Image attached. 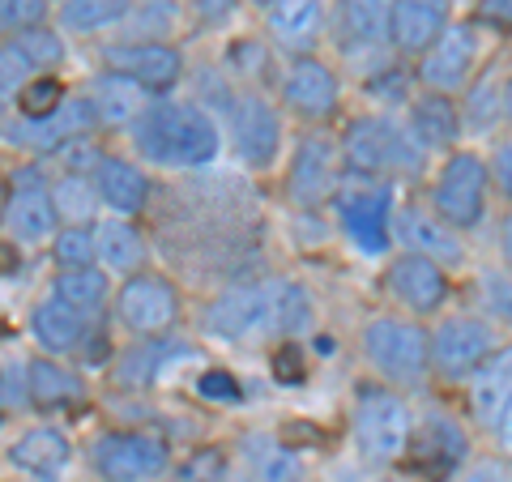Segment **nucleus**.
<instances>
[{
  "instance_id": "nucleus-47",
  "label": "nucleus",
  "mask_w": 512,
  "mask_h": 482,
  "mask_svg": "<svg viewBox=\"0 0 512 482\" xmlns=\"http://www.w3.org/2000/svg\"><path fill=\"white\" fill-rule=\"evenodd\" d=\"M274 376H278V384H303V376H308L303 350H299V342H291V337H286L274 355Z\"/></svg>"
},
{
  "instance_id": "nucleus-46",
  "label": "nucleus",
  "mask_w": 512,
  "mask_h": 482,
  "mask_svg": "<svg viewBox=\"0 0 512 482\" xmlns=\"http://www.w3.org/2000/svg\"><path fill=\"white\" fill-rule=\"evenodd\" d=\"M43 13H47V0H0V22H5L9 35L43 26Z\"/></svg>"
},
{
  "instance_id": "nucleus-48",
  "label": "nucleus",
  "mask_w": 512,
  "mask_h": 482,
  "mask_svg": "<svg viewBox=\"0 0 512 482\" xmlns=\"http://www.w3.org/2000/svg\"><path fill=\"white\" fill-rule=\"evenodd\" d=\"M197 389H201V397H210V401H239V384H235L231 372H205L197 380Z\"/></svg>"
},
{
  "instance_id": "nucleus-49",
  "label": "nucleus",
  "mask_w": 512,
  "mask_h": 482,
  "mask_svg": "<svg viewBox=\"0 0 512 482\" xmlns=\"http://www.w3.org/2000/svg\"><path fill=\"white\" fill-rule=\"evenodd\" d=\"M478 22L512 35V0H478Z\"/></svg>"
},
{
  "instance_id": "nucleus-45",
  "label": "nucleus",
  "mask_w": 512,
  "mask_h": 482,
  "mask_svg": "<svg viewBox=\"0 0 512 482\" xmlns=\"http://www.w3.org/2000/svg\"><path fill=\"white\" fill-rule=\"evenodd\" d=\"M0 406L5 414H18L30 401V363H18V359H5V380H0Z\"/></svg>"
},
{
  "instance_id": "nucleus-9",
  "label": "nucleus",
  "mask_w": 512,
  "mask_h": 482,
  "mask_svg": "<svg viewBox=\"0 0 512 482\" xmlns=\"http://www.w3.org/2000/svg\"><path fill=\"white\" fill-rule=\"evenodd\" d=\"M5 235H9V244H22V248H43L60 235L52 184H43V175L35 167H18V175L9 180Z\"/></svg>"
},
{
  "instance_id": "nucleus-32",
  "label": "nucleus",
  "mask_w": 512,
  "mask_h": 482,
  "mask_svg": "<svg viewBox=\"0 0 512 482\" xmlns=\"http://www.w3.org/2000/svg\"><path fill=\"white\" fill-rule=\"evenodd\" d=\"M99 261H103V269L133 278V273H141V265H146V239H141V231L128 218H120V214L107 218L99 227Z\"/></svg>"
},
{
  "instance_id": "nucleus-3",
  "label": "nucleus",
  "mask_w": 512,
  "mask_h": 482,
  "mask_svg": "<svg viewBox=\"0 0 512 482\" xmlns=\"http://www.w3.org/2000/svg\"><path fill=\"white\" fill-rule=\"evenodd\" d=\"M363 355L393 389H419L431 372V333L406 316H372L363 325Z\"/></svg>"
},
{
  "instance_id": "nucleus-43",
  "label": "nucleus",
  "mask_w": 512,
  "mask_h": 482,
  "mask_svg": "<svg viewBox=\"0 0 512 482\" xmlns=\"http://www.w3.org/2000/svg\"><path fill=\"white\" fill-rule=\"evenodd\" d=\"M30 77H39V73H35V64H30V60L22 56V47L9 39L5 47H0V94H5V103L18 99L22 86L30 82Z\"/></svg>"
},
{
  "instance_id": "nucleus-54",
  "label": "nucleus",
  "mask_w": 512,
  "mask_h": 482,
  "mask_svg": "<svg viewBox=\"0 0 512 482\" xmlns=\"http://www.w3.org/2000/svg\"><path fill=\"white\" fill-rule=\"evenodd\" d=\"M504 261H508V269H512V214L504 218Z\"/></svg>"
},
{
  "instance_id": "nucleus-1",
  "label": "nucleus",
  "mask_w": 512,
  "mask_h": 482,
  "mask_svg": "<svg viewBox=\"0 0 512 482\" xmlns=\"http://www.w3.org/2000/svg\"><path fill=\"white\" fill-rule=\"evenodd\" d=\"M133 150L150 167H205L218 158V124L201 103H150L128 124Z\"/></svg>"
},
{
  "instance_id": "nucleus-57",
  "label": "nucleus",
  "mask_w": 512,
  "mask_h": 482,
  "mask_svg": "<svg viewBox=\"0 0 512 482\" xmlns=\"http://www.w3.org/2000/svg\"><path fill=\"white\" fill-rule=\"evenodd\" d=\"M256 5H265V9H274V5H282V0H256Z\"/></svg>"
},
{
  "instance_id": "nucleus-18",
  "label": "nucleus",
  "mask_w": 512,
  "mask_h": 482,
  "mask_svg": "<svg viewBox=\"0 0 512 482\" xmlns=\"http://www.w3.org/2000/svg\"><path fill=\"white\" fill-rule=\"evenodd\" d=\"M338 99H342L338 73L312 56H299L282 77V103L291 107L299 120H312V124L329 120L333 111H338Z\"/></svg>"
},
{
  "instance_id": "nucleus-11",
  "label": "nucleus",
  "mask_w": 512,
  "mask_h": 482,
  "mask_svg": "<svg viewBox=\"0 0 512 482\" xmlns=\"http://www.w3.org/2000/svg\"><path fill=\"white\" fill-rule=\"evenodd\" d=\"M342 150L333 146L325 133H308L299 137V146L291 154V171H286V197L303 210L325 205L338 192V175H342Z\"/></svg>"
},
{
  "instance_id": "nucleus-35",
  "label": "nucleus",
  "mask_w": 512,
  "mask_h": 482,
  "mask_svg": "<svg viewBox=\"0 0 512 482\" xmlns=\"http://www.w3.org/2000/svg\"><path fill=\"white\" fill-rule=\"evenodd\" d=\"M171 355H180V346H171V342H141L133 350H124L120 363H116V384H124V389L154 384V376L163 372V363Z\"/></svg>"
},
{
  "instance_id": "nucleus-8",
  "label": "nucleus",
  "mask_w": 512,
  "mask_h": 482,
  "mask_svg": "<svg viewBox=\"0 0 512 482\" xmlns=\"http://www.w3.org/2000/svg\"><path fill=\"white\" fill-rule=\"evenodd\" d=\"M495 325L483 316H444L436 329H431V372L440 380L457 384V380H470L478 367H483L495 355Z\"/></svg>"
},
{
  "instance_id": "nucleus-5",
  "label": "nucleus",
  "mask_w": 512,
  "mask_h": 482,
  "mask_svg": "<svg viewBox=\"0 0 512 482\" xmlns=\"http://www.w3.org/2000/svg\"><path fill=\"white\" fill-rule=\"evenodd\" d=\"M90 470L99 482H158L171 470V448L150 431H107L90 444Z\"/></svg>"
},
{
  "instance_id": "nucleus-42",
  "label": "nucleus",
  "mask_w": 512,
  "mask_h": 482,
  "mask_svg": "<svg viewBox=\"0 0 512 482\" xmlns=\"http://www.w3.org/2000/svg\"><path fill=\"white\" fill-rule=\"evenodd\" d=\"M9 39L22 47V56L35 64V69H56V64L64 60V43H60V35H52L47 26L18 30V35H9Z\"/></svg>"
},
{
  "instance_id": "nucleus-51",
  "label": "nucleus",
  "mask_w": 512,
  "mask_h": 482,
  "mask_svg": "<svg viewBox=\"0 0 512 482\" xmlns=\"http://www.w3.org/2000/svg\"><path fill=\"white\" fill-rule=\"evenodd\" d=\"M192 13H197L205 26H218L235 13V0H192Z\"/></svg>"
},
{
  "instance_id": "nucleus-37",
  "label": "nucleus",
  "mask_w": 512,
  "mask_h": 482,
  "mask_svg": "<svg viewBox=\"0 0 512 482\" xmlns=\"http://www.w3.org/2000/svg\"><path fill=\"white\" fill-rule=\"evenodd\" d=\"M312 325V299H308V291H303L299 282H282V286H274V333H282V337H295Z\"/></svg>"
},
{
  "instance_id": "nucleus-16",
  "label": "nucleus",
  "mask_w": 512,
  "mask_h": 482,
  "mask_svg": "<svg viewBox=\"0 0 512 482\" xmlns=\"http://www.w3.org/2000/svg\"><path fill=\"white\" fill-rule=\"evenodd\" d=\"M103 64L111 73L133 77L137 86H146L150 94L171 90L184 77V56L171 43L158 39H128V43H111L103 47Z\"/></svg>"
},
{
  "instance_id": "nucleus-36",
  "label": "nucleus",
  "mask_w": 512,
  "mask_h": 482,
  "mask_svg": "<svg viewBox=\"0 0 512 482\" xmlns=\"http://www.w3.org/2000/svg\"><path fill=\"white\" fill-rule=\"evenodd\" d=\"M128 5H133V0H64L60 18L69 30H77V35H90V30L116 26L128 13Z\"/></svg>"
},
{
  "instance_id": "nucleus-30",
  "label": "nucleus",
  "mask_w": 512,
  "mask_h": 482,
  "mask_svg": "<svg viewBox=\"0 0 512 482\" xmlns=\"http://www.w3.org/2000/svg\"><path fill=\"white\" fill-rule=\"evenodd\" d=\"M30 401H35V410L77 406V401H86V384L77 372L56 363V355H43L30 363Z\"/></svg>"
},
{
  "instance_id": "nucleus-55",
  "label": "nucleus",
  "mask_w": 512,
  "mask_h": 482,
  "mask_svg": "<svg viewBox=\"0 0 512 482\" xmlns=\"http://www.w3.org/2000/svg\"><path fill=\"white\" fill-rule=\"evenodd\" d=\"M504 120L512 124V77H508V82H504Z\"/></svg>"
},
{
  "instance_id": "nucleus-28",
  "label": "nucleus",
  "mask_w": 512,
  "mask_h": 482,
  "mask_svg": "<svg viewBox=\"0 0 512 482\" xmlns=\"http://www.w3.org/2000/svg\"><path fill=\"white\" fill-rule=\"evenodd\" d=\"M90 103H94V116H99V128H120V124H133L141 111H146V86H137L133 77L124 73H99L94 82L86 86Z\"/></svg>"
},
{
  "instance_id": "nucleus-17",
  "label": "nucleus",
  "mask_w": 512,
  "mask_h": 482,
  "mask_svg": "<svg viewBox=\"0 0 512 482\" xmlns=\"http://www.w3.org/2000/svg\"><path fill=\"white\" fill-rule=\"evenodd\" d=\"M384 286L389 295L402 303L414 316H431L440 312V303L448 299V273L440 261H431L423 252H402L384 273Z\"/></svg>"
},
{
  "instance_id": "nucleus-22",
  "label": "nucleus",
  "mask_w": 512,
  "mask_h": 482,
  "mask_svg": "<svg viewBox=\"0 0 512 482\" xmlns=\"http://www.w3.org/2000/svg\"><path fill=\"white\" fill-rule=\"evenodd\" d=\"M448 30V0H393L389 47L402 56H423Z\"/></svg>"
},
{
  "instance_id": "nucleus-41",
  "label": "nucleus",
  "mask_w": 512,
  "mask_h": 482,
  "mask_svg": "<svg viewBox=\"0 0 512 482\" xmlns=\"http://www.w3.org/2000/svg\"><path fill=\"white\" fill-rule=\"evenodd\" d=\"M474 295H478V308H483L487 316L512 320V273H504V269H483V273H478Z\"/></svg>"
},
{
  "instance_id": "nucleus-20",
  "label": "nucleus",
  "mask_w": 512,
  "mask_h": 482,
  "mask_svg": "<svg viewBox=\"0 0 512 482\" xmlns=\"http://www.w3.org/2000/svg\"><path fill=\"white\" fill-rule=\"evenodd\" d=\"M30 333H35V342L47 350V355H73V350H82V342L90 337V312L73 308V303H64L56 291L43 295L35 303V312H30Z\"/></svg>"
},
{
  "instance_id": "nucleus-56",
  "label": "nucleus",
  "mask_w": 512,
  "mask_h": 482,
  "mask_svg": "<svg viewBox=\"0 0 512 482\" xmlns=\"http://www.w3.org/2000/svg\"><path fill=\"white\" fill-rule=\"evenodd\" d=\"M214 482H256V478L252 474H218Z\"/></svg>"
},
{
  "instance_id": "nucleus-25",
  "label": "nucleus",
  "mask_w": 512,
  "mask_h": 482,
  "mask_svg": "<svg viewBox=\"0 0 512 482\" xmlns=\"http://www.w3.org/2000/svg\"><path fill=\"white\" fill-rule=\"evenodd\" d=\"M461 111L453 107V94H440V90H423L419 99L410 103V133L414 141L436 154V150H453L457 137H461Z\"/></svg>"
},
{
  "instance_id": "nucleus-24",
  "label": "nucleus",
  "mask_w": 512,
  "mask_h": 482,
  "mask_svg": "<svg viewBox=\"0 0 512 482\" xmlns=\"http://www.w3.org/2000/svg\"><path fill=\"white\" fill-rule=\"evenodd\" d=\"M508 406H512V346H500L470 376V414L495 431V423L504 419Z\"/></svg>"
},
{
  "instance_id": "nucleus-2",
  "label": "nucleus",
  "mask_w": 512,
  "mask_h": 482,
  "mask_svg": "<svg viewBox=\"0 0 512 482\" xmlns=\"http://www.w3.org/2000/svg\"><path fill=\"white\" fill-rule=\"evenodd\" d=\"M423 146L414 141L410 128H402L389 116H359L342 137V158L355 175L367 180H397L423 167Z\"/></svg>"
},
{
  "instance_id": "nucleus-31",
  "label": "nucleus",
  "mask_w": 512,
  "mask_h": 482,
  "mask_svg": "<svg viewBox=\"0 0 512 482\" xmlns=\"http://www.w3.org/2000/svg\"><path fill=\"white\" fill-rule=\"evenodd\" d=\"M244 461L256 482H303V461L295 457V448L265 431L244 436Z\"/></svg>"
},
{
  "instance_id": "nucleus-26",
  "label": "nucleus",
  "mask_w": 512,
  "mask_h": 482,
  "mask_svg": "<svg viewBox=\"0 0 512 482\" xmlns=\"http://www.w3.org/2000/svg\"><path fill=\"white\" fill-rule=\"evenodd\" d=\"M94 184H99V192H103V205L107 210H116L120 218H137L150 205L146 171H141L137 163H128V158L107 154L99 163V171H94Z\"/></svg>"
},
{
  "instance_id": "nucleus-14",
  "label": "nucleus",
  "mask_w": 512,
  "mask_h": 482,
  "mask_svg": "<svg viewBox=\"0 0 512 482\" xmlns=\"http://www.w3.org/2000/svg\"><path fill=\"white\" fill-rule=\"evenodd\" d=\"M231 141L248 167L265 171L282 154V116L261 94H239L231 103Z\"/></svg>"
},
{
  "instance_id": "nucleus-50",
  "label": "nucleus",
  "mask_w": 512,
  "mask_h": 482,
  "mask_svg": "<svg viewBox=\"0 0 512 482\" xmlns=\"http://www.w3.org/2000/svg\"><path fill=\"white\" fill-rule=\"evenodd\" d=\"M461 482H512V465L504 461H474L466 474H461Z\"/></svg>"
},
{
  "instance_id": "nucleus-58",
  "label": "nucleus",
  "mask_w": 512,
  "mask_h": 482,
  "mask_svg": "<svg viewBox=\"0 0 512 482\" xmlns=\"http://www.w3.org/2000/svg\"><path fill=\"white\" fill-rule=\"evenodd\" d=\"M384 482H397V478H384Z\"/></svg>"
},
{
  "instance_id": "nucleus-23",
  "label": "nucleus",
  "mask_w": 512,
  "mask_h": 482,
  "mask_svg": "<svg viewBox=\"0 0 512 482\" xmlns=\"http://www.w3.org/2000/svg\"><path fill=\"white\" fill-rule=\"evenodd\" d=\"M466 453H470V440L461 431V423H453L448 414H427V423L419 427V444H414V461L436 482H444L466 461Z\"/></svg>"
},
{
  "instance_id": "nucleus-21",
  "label": "nucleus",
  "mask_w": 512,
  "mask_h": 482,
  "mask_svg": "<svg viewBox=\"0 0 512 482\" xmlns=\"http://www.w3.org/2000/svg\"><path fill=\"white\" fill-rule=\"evenodd\" d=\"M389 18H393V0H338L333 39H338L346 56L372 52V47L389 43Z\"/></svg>"
},
{
  "instance_id": "nucleus-27",
  "label": "nucleus",
  "mask_w": 512,
  "mask_h": 482,
  "mask_svg": "<svg viewBox=\"0 0 512 482\" xmlns=\"http://www.w3.org/2000/svg\"><path fill=\"white\" fill-rule=\"evenodd\" d=\"M69 457H73V444L52 423L30 427V431H22V436L9 444V465H18L22 474H39V478L60 474L64 465H69Z\"/></svg>"
},
{
  "instance_id": "nucleus-7",
  "label": "nucleus",
  "mask_w": 512,
  "mask_h": 482,
  "mask_svg": "<svg viewBox=\"0 0 512 482\" xmlns=\"http://www.w3.org/2000/svg\"><path fill=\"white\" fill-rule=\"evenodd\" d=\"M333 210H338L342 231H346V239L359 252L380 256L384 248H389L397 205H393V188L384 184V180H367V175H359L355 184L338 188V197H333Z\"/></svg>"
},
{
  "instance_id": "nucleus-6",
  "label": "nucleus",
  "mask_w": 512,
  "mask_h": 482,
  "mask_svg": "<svg viewBox=\"0 0 512 482\" xmlns=\"http://www.w3.org/2000/svg\"><path fill=\"white\" fill-rule=\"evenodd\" d=\"M487 188H491V163H483L470 150H453L431 184V210L457 231L483 222L487 214Z\"/></svg>"
},
{
  "instance_id": "nucleus-39",
  "label": "nucleus",
  "mask_w": 512,
  "mask_h": 482,
  "mask_svg": "<svg viewBox=\"0 0 512 482\" xmlns=\"http://www.w3.org/2000/svg\"><path fill=\"white\" fill-rule=\"evenodd\" d=\"M64 99H69V90H64L52 73H39V77H30V82L22 86L18 111L30 116V120H43V116H52V111H60Z\"/></svg>"
},
{
  "instance_id": "nucleus-13",
  "label": "nucleus",
  "mask_w": 512,
  "mask_h": 482,
  "mask_svg": "<svg viewBox=\"0 0 512 482\" xmlns=\"http://www.w3.org/2000/svg\"><path fill=\"white\" fill-rule=\"evenodd\" d=\"M205 333L244 346L256 333H274V286H235L205 312Z\"/></svg>"
},
{
  "instance_id": "nucleus-53",
  "label": "nucleus",
  "mask_w": 512,
  "mask_h": 482,
  "mask_svg": "<svg viewBox=\"0 0 512 482\" xmlns=\"http://www.w3.org/2000/svg\"><path fill=\"white\" fill-rule=\"evenodd\" d=\"M495 440H500V448H504V457H512V406L504 410V419L495 423Z\"/></svg>"
},
{
  "instance_id": "nucleus-38",
  "label": "nucleus",
  "mask_w": 512,
  "mask_h": 482,
  "mask_svg": "<svg viewBox=\"0 0 512 482\" xmlns=\"http://www.w3.org/2000/svg\"><path fill=\"white\" fill-rule=\"evenodd\" d=\"M52 256L60 269H90L99 261V231L90 227H60L52 239Z\"/></svg>"
},
{
  "instance_id": "nucleus-15",
  "label": "nucleus",
  "mask_w": 512,
  "mask_h": 482,
  "mask_svg": "<svg viewBox=\"0 0 512 482\" xmlns=\"http://www.w3.org/2000/svg\"><path fill=\"white\" fill-rule=\"evenodd\" d=\"M474 64H478L474 26H448L444 35L419 56V82H423V90L457 94L474 82Z\"/></svg>"
},
{
  "instance_id": "nucleus-44",
  "label": "nucleus",
  "mask_w": 512,
  "mask_h": 482,
  "mask_svg": "<svg viewBox=\"0 0 512 482\" xmlns=\"http://www.w3.org/2000/svg\"><path fill=\"white\" fill-rule=\"evenodd\" d=\"M52 158L60 163V171H69V175H94L107 154L94 146V137H73L69 146H60Z\"/></svg>"
},
{
  "instance_id": "nucleus-29",
  "label": "nucleus",
  "mask_w": 512,
  "mask_h": 482,
  "mask_svg": "<svg viewBox=\"0 0 512 482\" xmlns=\"http://www.w3.org/2000/svg\"><path fill=\"white\" fill-rule=\"evenodd\" d=\"M320 26H325V9L320 0H282L269 9V35L291 56H308L320 43Z\"/></svg>"
},
{
  "instance_id": "nucleus-10",
  "label": "nucleus",
  "mask_w": 512,
  "mask_h": 482,
  "mask_svg": "<svg viewBox=\"0 0 512 482\" xmlns=\"http://www.w3.org/2000/svg\"><path fill=\"white\" fill-rule=\"evenodd\" d=\"M116 320L137 337H163L180 320V291H175L171 278H163V273L141 269L120 282Z\"/></svg>"
},
{
  "instance_id": "nucleus-19",
  "label": "nucleus",
  "mask_w": 512,
  "mask_h": 482,
  "mask_svg": "<svg viewBox=\"0 0 512 482\" xmlns=\"http://www.w3.org/2000/svg\"><path fill=\"white\" fill-rule=\"evenodd\" d=\"M393 235L406 244V252H423V256H431V261H440V265H457L461 256H466V248L457 244L453 222H444L431 205H419V201L397 205Z\"/></svg>"
},
{
  "instance_id": "nucleus-52",
  "label": "nucleus",
  "mask_w": 512,
  "mask_h": 482,
  "mask_svg": "<svg viewBox=\"0 0 512 482\" xmlns=\"http://www.w3.org/2000/svg\"><path fill=\"white\" fill-rule=\"evenodd\" d=\"M491 175H495V184H500L508 197H512V141H504V146L495 150V158H491Z\"/></svg>"
},
{
  "instance_id": "nucleus-12",
  "label": "nucleus",
  "mask_w": 512,
  "mask_h": 482,
  "mask_svg": "<svg viewBox=\"0 0 512 482\" xmlns=\"http://www.w3.org/2000/svg\"><path fill=\"white\" fill-rule=\"evenodd\" d=\"M94 128H99V116H94V103H90V94H69L64 99L60 111H52V116H43V120H9L5 124V137H9V146H22V150H35V154H56L60 146H69L73 137H90Z\"/></svg>"
},
{
  "instance_id": "nucleus-4",
  "label": "nucleus",
  "mask_w": 512,
  "mask_h": 482,
  "mask_svg": "<svg viewBox=\"0 0 512 482\" xmlns=\"http://www.w3.org/2000/svg\"><path fill=\"white\" fill-rule=\"evenodd\" d=\"M350 423H355V448L367 461L389 465L406 457L414 423L406 397L393 384H359L350 397Z\"/></svg>"
},
{
  "instance_id": "nucleus-34",
  "label": "nucleus",
  "mask_w": 512,
  "mask_h": 482,
  "mask_svg": "<svg viewBox=\"0 0 512 482\" xmlns=\"http://www.w3.org/2000/svg\"><path fill=\"white\" fill-rule=\"evenodd\" d=\"M52 291L64 303H73V308H82V312L94 316L107 303V295H111V278L99 265H90V269H60L56 282H52Z\"/></svg>"
},
{
  "instance_id": "nucleus-33",
  "label": "nucleus",
  "mask_w": 512,
  "mask_h": 482,
  "mask_svg": "<svg viewBox=\"0 0 512 482\" xmlns=\"http://www.w3.org/2000/svg\"><path fill=\"white\" fill-rule=\"evenodd\" d=\"M52 201H56L60 222H69V227H90V218L99 214L103 192H99V184H94V175H69L64 171L52 184Z\"/></svg>"
},
{
  "instance_id": "nucleus-40",
  "label": "nucleus",
  "mask_w": 512,
  "mask_h": 482,
  "mask_svg": "<svg viewBox=\"0 0 512 482\" xmlns=\"http://www.w3.org/2000/svg\"><path fill=\"white\" fill-rule=\"evenodd\" d=\"M504 116V90L491 82V77H483L474 90H470V103L461 107V120H466L470 128H478V133H487V128Z\"/></svg>"
}]
</instances>
